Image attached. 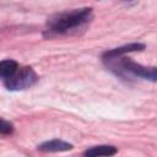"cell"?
<instances>
[{"label":"cell","instance_id":"1","mask_svg":"<svg viewBox=\"0 0 157 157\" xmlns=\"http://www.w3.org/2000/svg\"><path fill=\"white\" fill-rule=\"evenodd\" d=\"M93 18V11L91 7L74 9L70 11H63L54 13L47 20L45 36H63L76 33L80 28H85Z\"/></svg>","mask_w":157,"mask_h":157},{"label":"cell","instance_id":"2","mask_svg":"<svg viewBox=\"0 0 157 157\" xmlns=\"http://www.w3.org/2000/svg\"><path fill=\"white\" fill-rule=\"evenodd\" d=\"M107 66L114 71L117 75L128 78V75L140 77L142 80H147L151 82H157V67L156 66H145L137 64L130 59H125L121 56L104 59L103 60Z\"/></svg>","mask_w":157,"mask_h":157},{"label":"cell","instance_id":"3","mask_svg":"<svg viewBox=\"0 0 157 157\" xmlns=\"http://www.w3.org/2000/svg\"><path fill=\"white\" fill-rule=\"evenodd\" d=\"M39 80L38 75L31 66H23L18 67V70L9 78L4 80V86L10 91H18V90H26L32 87L37 83Z\"/></svg>","mask_w":157,"mask_h":157},{"label":"cell","instance_id":"4","mask_svg":"<svg viewBox=\"0 0 157 157\" xmlns=\"http://www.w3.org/2000/svg\"><path fill=\"white\" fill-rule=\"evenodd\" d=\"M145 48H146V45L142 44V43H129V44H125V45H121V47H118V48L104 52L103 55H102V59L104 60V59L123 56L124 54H128V53H131V52H141Z\"/></svg>","mask_w":157,"mask_h":157},{"label":"cell","instance_id":"5","mask_svg":"<svg viewBox=\"0 0 157 157\" xmlns=\"http://www.w3.org/2000/svg\"><path fill=\"white\" fill-rule=\"evenodd\" d=\"M74 146L66 141L63 140H50L40 144L38 146V150L42 152H63V151H69Z\"/></svg>","mask_w":157,"mask_h":157},{"label":"cell","instance_id":"6","mask_svg":"<svg viewBox=\"0 0 157 157\" xmlns=\"http://www.w3.org/2000/svg\"><path fill=\"white\" fill-rule=\"evenodd\" d=\"M118 152L115 146L110 145H101V146H94L91 148H87L83 152V156L88 157H96V156H113Z\"/></svg>","mask_w":157,"mask_h":157},{"label":"cell","instance_id":"7","mask_svg":"<svg viewBox=\"0 0 157 157\" xmlns=\"http://www.w3.org/2000/svg\"><path fill=\"white\" fill-rule=\"evenodd\" d=\"M18 64L17 61L12 60V59H7V60H2L0 63V77L4 80L11 77L17 70H18Z\"/></svg>","mask_w":157,"mask_h":157},{"label":"cell","instance_id":"8","mask_svg":"<svg viewBox=\"0 0 157 157\" xmlns=\"http://www.w3.org/2000/svg\"><path fill=\"white\" fill-rule=\"evenodd\" d=\"M13 131V125L10 121H6L5 119H1V125H0V132L1 135H10Z\"/></svg>","mask_w":157,"mask_h":157}]
</instances>
